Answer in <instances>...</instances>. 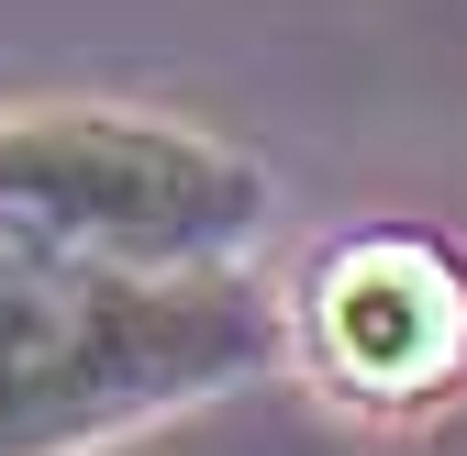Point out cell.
<instances>
[{
    "label": "cell",
    "mask_w": 467,
    "mask_h": 456,
    "mask_svg": "<svg viewBox=\"0 0 467 456\" xmlns=\"http://www.w3.org/2000/svg\"><path fill=\"white\" fill-rule=\"evenodd\" d=\"M278 357L245 267H89L0 245V456H78Z\"/></svg>",
    "instance_id": "1"
},
{
    "label": "cell",
    "mask_w": 467,
    "mask_h": 456,
    "mask_svg": "<svg viewBox=\"0 0 467 456\" xmlns=\"http://www.w3.org/2000/svg\"><path fill=\"white\" fill-rule=\"evenodd\" d=\"M267 234V167L156 111H0V245L89 267H234Z\"/></svg>",
    "instance_id": "2"
},
{
    "label": "cell",
    "mask_w": 467,
    "mask_h": 456,
    "mask_svg": "<svg viewBox=\"0 0 467 456\" xmlns=\"http://www.w3.org/2000/svg\"><path fill=\"white\" fill-rule=\"evenodd\" d=\"M301 323L345 401L423 412V401L467 389V267H456V245L412 234V223L323 245L301 278Z\"/></svg>",
    "instance_id": "3"
}]
</instances>
